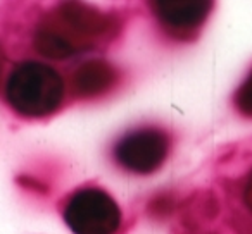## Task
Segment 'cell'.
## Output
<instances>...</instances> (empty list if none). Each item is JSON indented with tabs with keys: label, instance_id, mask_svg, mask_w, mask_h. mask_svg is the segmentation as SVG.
Returning <instances> with one entry per match:
<instances>
[{
	"label": "cell",
	"instance_id": "4",
	"mask_svg": "<svg viewBox=\"0 0 252 234\" xmlns=\"http://www.w3.org/2000/svg\"><path fill=\"white\" fill-rule=\"evenodd\" d=\"M169 150V140L162 131L140 130L125 136L116 145L118 162L131 172L149 174L161 167Z\"/></svg>",
	"mask_w": 252,
	"mask_h": 234
},
{
	"label": "cell",
	"instance_id": "1",
	"mask_svg": "<svg viewBox=\"0 0 252 234\" xmlns=\"http://www.w3.org/2000/svg\"><path fill=\"white\" fill-rule=\"evenodd\" d=\"M111 28V18L81 4H64L38 26L35 45L50 59H66L95 43Z\"/></svg>",
	"mask_w": 252,
	"mask_h": 234
},
{
	"label": "cell",
	"instance_id": "5",
	"mask_svg": "<svg viewBox=\"0 0 252 234\" xmlns=\"http://www.w3.org/2000/svg\"><path fill=\"white\" fill-rule=\"evenodd\" d=\"M154 11L166 26L173 29H192L204 23L211 12V2L206 0H161Z\"/></svg>",
	"mask_w": 252,
	"mask_h": 234
},
{
	"label": "cell",
	"instance_id": "7",
	"mask_svg": "<svg viewBox=\"0 0 252 234\" xmlns=\"http://www.w3.org/2000/svg\"><path fill=\"white\" fill-rule=\"evenodd\" d=\"M235 104L237 108L244 115L252 117V73L247 76V79L242 83V86L237 90V97H235Z\"/></svg>",
	"mask_w": 252,
	"mask_h": 234
},
{
	"label": "cell",
	"instance_id": "6",
	"mask_svg": "<svg viewBox=\"0 0 252 234\" xmlns=\"http://www.w3.org/2000/svg\"><path fill=\"white\" fill-rule=\"evenodd\" d=\"M116 71L104 60H90L78 67L73 78V86L81 97H95L114 84Z\"/></svg>",
	"mask_w": 252,
	"mask_h": 234
},
{
	"label": "cell",
	"instance_id": "2",
	"mask_svg": "<svg viewBox=\"0 0 252 234\" xmlns=\"http://www.w3.org/2000/svg\"><path fill=\"white\" fill-rule=\"evenodd\" d=\"M7 100L26 117H43L56 110L64 95L63 78L40 62H25L12 71L7 81Z\"/></svg>",
	"mask_w": 252,
	"mask_h": 234
},
{
	"label": "cell",
	"instance_id": "3",
	"mask_svg": "<svg viewBox=\"0 0 252 234\" xmlns=\"http://www.w3.org/2000/svg\"><path fill=\"white\" fill-rule=\"evenodd\" d=\"M64 219L74 234H114L121 222V212L107 193L87 188L71 196Z\"/></svg>",
	"mask_w": 252,
	"mask_h": 234
},
{
	"label": "cell",
	"instance_id": "9",
	"mask_svg": "<svg viewBox=\"0 0 252 234\" xmlns=\"http://www.w3.org/2000/svg\"><path fill=\"white\" fill-rule=\"evenodd\" d=\"M0 74H2V55H0Z\"/></svg>",
	"mask_w": 252,
	"mask_h": 234
},
{
	"label": "cell",
	"instance_id": "8",
	"mask_svg": "<svg viewBox=\"0 0 252 234\" xmlns=\"http://www.w3.org/2000/svg\"><path fill=\"white\" fill-rule=\"evenodd\" d=\"M244 200H245V203H247V207H249V208L252 210V174H251V178H249L247 184H245Z\"/></svg>",
	"mask_w": 252,
	"mask_h": 234
}]
</instances>
